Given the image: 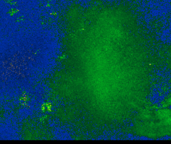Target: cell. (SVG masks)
Returning <instances> with one entry per match:
<instances>
[{
  "instance_id": "cell-1",
  "label": "cell",
  "mask_w": 171,
  "mask_h": 144,
  "mask_svg": "<svg viewBox=\"0 0 171 144\" xmlns=\"http://www.w3.org/2000/svg\"><path fill=\"white\" fill-rule=\"evenodd\" d=\"M158 116L159 118L161 119H166L169 118L171 116V112L168 110H162L158 112Z\"/></svg>"
},
{
  "instance_id": "cell-2",
  "label": "cell",
  "mask_w": 171,
  "mask_h": 144,
  "mask_svg": "<svg viewBox=\"0 0 171 144\" xmlns=\"http://www.w3.org/2000/svg\"><path fill=\"white\" fill-rule=\"evenodd\" d=\"M166 122H167V123H168L169 125H171V117L169 118V119L168 118V119L166 120Z\"/></svg>"
}]
</instances>
